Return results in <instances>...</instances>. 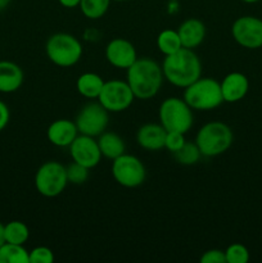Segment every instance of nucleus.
I'll return each instance as SVG.
<instances>
[{"label": "nucleus", "instance_id": "1", "mask_svg": "<svg viewBox=\"0 0 262 263\" xmlns=\"http://www.w3.org/2000/svg\"><path fill=\"white\" fill-rule=\"evenodd\" d=\"M126 81L135 98L141 100L152 99L158 94L163 82L162 67L151 58H138L127 68Z\"/></svg>", "mask_w": 262, "mask_h": 263}, {"label": "nucleus", "instance_id": "2", "mask_svg": "<svg viewBox=\"0 0 262 263\" xmlns=\"http://www.w3.org/2000/svg\"><path fill=\"white\" fill-rule=\"evenodd\" d=\"M162 72L170 84L185 89L202 76V63L193 49L181 48L176 53L166 55Z\"/></svg>", "mask_w": 262, "mask_h": 263}, {"label": "nucleus", "instance_id": "3", "mask_svg": "<svg viewBox=\"0 0 262 263\" xmlns=\"http://www.w3.org/2000/svg\"><path fill=\"white\" fill-rule=\"evenodd\" d=\"M182 99L195 110H212L223 103L220 82L202 76L185 87Z\"/></svg>", "mask_w": 262, "mask_h": 263}, {"label": "nucleus", "instance_id": "4", "mask_svg": "<svg viewBox=\"0 0 262 263\" xmlns=\"http://www.w3.org/2000/svg\"><path fill=\"white\" fill-rule=\"evenodd\" d=\"M234 141L231 128L220 121L205 123L195 136V144L203 157H216L225 153Z\"/></svg>", "mask_w": 262, "mask_h": 263}, {"label": "nucleus", "instance_id": "5", "mask_svg": "<svg viewBox=\"0 0 262 263\" xmlns=\"http://www.w3.org/2000/svg\"><path fill=\"white\" fill-rule=\"evenodd\" d=\"M45 53L49 61L55 66L67 68L79 63L82 57V45L73 35L66 32L54 33L46 41Z\"/></svg>", "mask_w": 262, "mask_h": 263}, {"label": "nucleus", "instance_id": "6", "mask_svg": "<svg viewBox=\"0 0 262 263\" xmlns=\"http://www.w3.org/2000/svg\"><path fill=\"white\" fill-rule=\"evenodd\" d=\"M159 123L166 131L186 134L193 126V109L181 98H167L158 110Z\"/></svg>", "mask_w": 262, "mask_h": 263}, {"label": "nucleus", "instance_id": "7", "mask_svg": "<svg viewBox=\"0 0 262 263\" xmlns=\"http://www.w3.org/2000/svg\"><path fill=\"white\" fill-rule=\"evenodd\" d=\"M67 184L66 167L57 161H48L41 164L35 175V187L43 197H58L66 189Z\"/></svg>", "mask_w": 262, "mask_h": 263}, {"label": "nucleus", "instance_id": "8", "mask_svg": "<svg viewBox=\"0 0 262 263\" xmlns=\"http://www.w3.org/2000/svg\"><path fill=\"white\" fill-rule=\"evenodd\" d=\"M112 176L121 186L134 189L145 181L146 171L143 162L135 156L123 153L113 159Z\"/></svg>", "mask_w": 262, "mask_h": 263}, {"label": "nucleus", "instance_id": "9", "mask_svg": "<svg viewBox=\"0 0 262 263\" xmlns=\"http://www.w3.org/2000/svg\"><path fill=\"white\" fill-rule=\"evenodd\" d=\"M134 99L135 95L128 86L127 81H121V80L105 81L98 97V102L109 113H118L128 109Z\"/></svg>", "mask_w": 262, "mask_h": 263}, {"label": "nucleus", "instance_id": "10", "mask_svg": "<svg viewBox=\"0 0 262 263\" xmlns=\"http://www.w3.org/2000/svg\"><path fill=\"white\" fill-rule=\"evenodd\" d=\"M74 123L79 134L98 138L107 130L109 123V112L99 102L89 103L80 110Z\"/></svg>", "mask_w": 262, "mask_h": 263}, {"label": "nucleus", "instance_id": "11", "mask_svg": "<svg viewBox=\"0 0 262 263\" xmlns=\"http://www.w3.org/2000/svg\"><path fill=\"white\" fill-rule=\"evenodd\" d=\"M234 40L246 49L262 48V20L254 15H243L231 26Z\"/></svg>", "mask_w": 262, "mask_h": 263}, {"label": "nucleus", "instance_id": "12", "mask_svg": "<svg viewBox=\"0 0 262 263\" xmlns=\"http://www.w3.org/2000/svg\"><path fill=\"white\" fill-rule=\"evenodd\" d=\"M68 148L72 161L81 164V166L87 167L89 170L97 167L103 157L100 153L98 140H95V138H92V136L80 134Z\"/></svg>", "mask_w": 262, "mask_h": 263}, {"label": "nucleus", "instance_id": "13", "mask_svg": "<svg viewBox=\"0 0 262 263\" xmlns=\"http://www.w3.org/2000/svg\"><path fill=\"white\" fill-rule=\"evenodd\" d=\"M105 59L116 68L127 69L138 59L136 49L126 39H113L105 48Z\"/></svg>", "mask_w": 262, "mask_h": 263}, {"label": "nucleus", "instance_id": "14", "mask_svg": "<svg viewBox=\"0 0 262 263\" xmlns=\"http://www.w3.org/2000/svg\"><path fill=\"white\" fill-rule=\"evenodd\" d=\"M223 102L236 103L244 99L249 90V81L246 74L240 72H231L226 74L220 82Z\"/></svg>", "mask_w": 262, "mask_h": 263}, {"label": "nucleus", "instance_id": "15", "mask_svg": "<svg viewBox=\"0 0 262 263\" xmlns=\"http://www.w3.org/2000/svg\"><path fill=\"white\" fill-rule=\"evenodd\" d=\"M166 135V128L161 123H145L136 133V143L145 151H161L164 148Z\"/></svg>", "mask_w": 262, "mask_h": 263}, {"label": "nucleus", "instance_id": "16", "mask_svg": "<svg viewBox=\"0 0 262 263\" xmlns=\"http://www.w3.org/2000/svg\"><path fill=\"white\" fill-rule=\"evenodd\" d=\"M46 135L53 145L59 146V148H67L77 138L79 130H77L76 123L66 120V118H62V120H57L49 125Z\"/></svg>", "mask_w": 262, "mask_h": 263}, {"label": "nucleus", "instance_id": "17", "mask_svg": "<svg viewBox=\"0 0 262 263\" xmlns=\"http://www.w3.org/2000/svg\"><path fill=\"white\" fill-rule=\"evenodd\" d=\"M177 33L181 40L182 48L193 49L203 43L205 37V26L204 23L197 18H189L184 21L177 28Z\"/></svg>", "mask_w": 262, "mask_h": 263}, {"label": "nucleus", "instance_id": "18", "mask_svg": "<svg viewBox=\"0 0 262 263\" xmlns=\"http://www.w3.org/2000/svg\"><path fill=\"white\" fill-rule=\"evenodd\" d=\"M23 71L17 63L10 61H0V92L10 94L22 86Z\"/></svg>", "mask_w": 262, "mask_h": 263}, {"label": "nucleus", "instance_id": "19", "mask_svg": "<svg viewBox=\"0 0 262 263\" xmlns=\"http://www.w3.org/2000/svg\"><path fill=\"white\" fill-rule=\"evenodd\" d=\"M98 144H99L100 153L103 157L108 159H116L117 157L122 156L126 151V145L123 139L118 134L112 131H104L102 135L98 136Z\"/></svg>", "mask_w": 262, "mask_h": 263}, {"label": "nucleus", "instance_id": "20", "mask_svg": "<svg viewBox=\"0 0 262 263\" xmlns=\"http://www.w3.org/2000/svg\"><path fill=\"white\" fill-rule=\"evenodd\" d=\"M104 80L102 76L94 72H86L79 76L76 81V89L80 95L87 98V99H98L103 86Z\"/></svg>", "mask_w": 262, "mask_h": 263}, {"label": "nucleus", "instance_id": "21", "mask_svg": "<svg viewBox=\"0 0 262 263\" xmlns=\"http://www.w3.org/2000/svg\"><path fill=\"white\" fill-rule=\"evenodd\" d=\"M0 263H30V252L23 246L4 243L0 247Z\"/></svg>", "mask_w": 262, "mask_h": 263}, {"label": "nucleus", "instance_id": "22", "mask_svg": "<svg viewBox=\"0 0 262 263\" xmlns=\"http://www.w3.org/2000/svg\"><path fill=\"white\" fill-rule=\"evenodd\" d=\"M4 236L5 243L23 246L30 238V230L22 221H10L4 225Z\"/></svg>", "mask_w": 262, "mask_h": 263}, {"label": "nucleus", "instance_id": "23", "mask_svg": "<svg viewBox=\"0 0 262 263\" xmlns=\"http://www.w3.org/2000/svg\"><path fill=\"white\" fill-rule=\"evenodd\" d=\"M157 48L162 54H164V57L180 50L182 45L177 31L163 30L162 32H159L158 37H157Z\"/></svg>", "mask_w": 262, "mask_h": 263}, {"label": "nucleus", "instance_id": "24", "mask_svg": "<svg viewBox=\"0 0 262 263\" xmlns=\"http://www.w3.org/2000/svg\"><path fill=\"white\" fill-rule=\"evenodd\" d=\"M112 0H81L80 9L89 20H99L107 13Z\"/></svg>", "mask_w": 262, "mask_h": 263}, {"label": "nucleus", "instance_id": "25", "mask_svg": "<svg viewBox=\"0 0 262 263\" xmlns=\"http://www.w3.org/2000/svg\"><path fill=\"white\" fill-rule=\"evenodd\" d=\"M174 157L176 162H179L180 164L192 166V164H195L199 161L202 154H200V151L197 144L192 143V141H185L184 145L176 153H174Z\"/></svg>", "mask_w": 262, "mask_h": 263}, {"label": "nucleus", "instance_id": "26", "mask_svg": "<svg viewBox=\"0 0 262 263\" xmlns=\"http://www.w3.org/2000/svg\"><path fill=\"white\" fill-rule=\"evenodd\" d=\"M226 263H247L249 261V251L240 243L229 246L225 251Z\"/></svg>", "mask_w": 262, "mask_h": 263}, {"label": "nucleus", "instance_id": "27", "mask_svg": "<svg viewBox=\"0 0 262 263\" xmlns=\"http://www.w3.org/2000/svg\"><path fill=\"white\" fill-rule=\"evenodd\" d=\"M66 171L69 184L81 185L84 182H86V180L89 179L90 170L87 167L76 163V162H72L69 166H67Z\"/></svg>", "mask_w": 262, "mask_h": 263}, {"label": "nucleus", "instance_id": "28", "mask_svg": "<svg viewBox=\"0 0 262 263\" xmlns=\"http://www.w3.org/2000/svg\"><path fill=\"white\" fill-rule=\"evenodd\" d=\"M54 253L48 247H36L30 252V263H53Z\"/></svg>", "mask_w": 262, "mask_h": 263}, {"label": "nucleus", "instance_id": "29", "mask_svg": "<svg viewBox=\"0 0 262 263\" xmlns=\"http://www.w3.org/2000/svg\"><path fill=\"white\" fill-rule=\"evenodd\" d=\"M185 134L176 133V131H167L164 148L169 149L172 154L176 153L180 148L185 144Z\"/></svg>", "mask_w": 262, "mask_h": 263}, {"label": "nucleus", "instance_id": "30", "mask_svg": "<svg viewBox=\"0 0 262 263\" xmlns=\"http://www.w3.org/2000/svg\"><path fill=\"white\" fill-rule=\"evenodd\" d=\"M200 262L202 263H226L225 251H221V249H210V251L203 253V256L200 257Z\"/></svg>", "mask_w": 262, "mask_h": 263}, {"label": "nucleus", "instance_id": "31", "mask_svg": "<svg viewBox=\"0 0 262 263\" xmlns=\"http://www.w3.org/2000/svg\"><path fill=\"white\" fill-rule=\"evenodd\" d=\"M9 118H10V112L8 105L5 104L4 102L0 100V133L7 127V125L9 123Z\"/></svg>", "mask_w": 262, "mask_h": 263}, {"label": "nucleus", "instance_id": "32", "mask_svg": "<svg viewBox=\"0 0 262 263\" xmlns=\"http://www.w3.org/2000/svg\"><path fill=\"white\" fill-rule=\"evenodd\" d=\"M58 2L64 8H76L79 7L81 0H58Z\"/></svg>", "mask_w": 262, "mask_h": 263}, {"label": "nucleus", "instance_id": "33", "mask_svg": "<svg viewBox=\"0 0 262 263\" xmlns=\"http://www.w3.org/2000/svg\"><path fill=\"white\" fill-rule=\"evenodd\" d=\"M5 243V236H4V225L0 222V247Z\"/></svg>", "mask_w": 262, "mask_h": 263}, {"label": "nucleus", "instance_id": "34", "mask_svg": "<svg viewBox=\"0 0 262 263\" xmlns=\"http://www.w3.org/2000/svg\"><path fill=\"white\" fill-rule=\"evenodd\" d=\"M10 2H12V0H0V12L4 10L5 8L10 4Z\"/></svg>", "mask_w": 262, "mask_h": 263}, {"label": "nucleus", "instance_id": "35", "mask_svg": "<svg viewBox=\"0 0 262 263\" xmlns=\"http://www.w3.org/2000/svg\"><path fill=\"white\" fill-rule=\"evenodd\" d=\"M241 2H244V3H248V4H253V3H257V2H259V0H241Z\"/></svg>", "mask_w": 262, "mask_h": 263}, {"label": "nucleus", "instance_id": "36", "mask_svg": "<svg viewBox=\"0 0 262 263\" xmlns=\"http://www.w3.org/2000/svg\"><path fill=\"white\" fill-rule=\"evenodd\" d=\"M113 2H127V0H113Z\"/></svg>", "mask_w": 262, "mask_h": 263}]
</instances>
